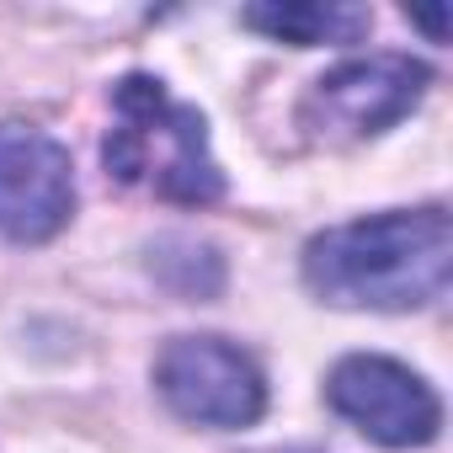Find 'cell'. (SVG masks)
<instances>
[{"instance_id":"4","label":"cell","mask_w":453,"mask_h":453,"mask_svg":"<svg viewBox=\"0 0 453 453\" xmlns=\"http://www.w3.org/2000/svg\"><path fill=\"white\" fill-rule=\"evenodd\" d=\"M326 400L336 416H347L357 432H368L384 448H421L442 426V405L421 373H411L395 357L352 352L331 368Z\"/></svg>"},{"instance_id":"3","label":"cell","mask_w":453,"mask_h":453,"mask_svg":"<svg viewBox=\"0 0 453 453\" xmlns=\"http://www.w3.org/2000/svg\"><path fill=\"white\" fill-rule=\"evenodd\" d=\"M155 384L165 405L197 426H251L267 411L262 368L224 336H176L155 357Z\"/></svg>"},{"instance_id":"1","label":"cell","mask_w":453,"mask_h":453,"mask_svg":"<svg viewBox=\"0 0 453 453\" xmlns=\"http://www.w3.org/2000/svg\"><path fill=\"white\" fill-rule=\"evenodd\" d=\"M453 224L442 208H400L315 235L304 283L342 310H421L448 294Z\"/></svg>"},{"instance_id":"2","label":"cell","mask_w":453,"mask_h":453,"mask_svg":"<svg viewBox=\"0 0 453 453\" xmlns=\"http://www.w3.org/2000/svg\"><path fill=\"white\" fill-rule=\"evenodd\" d=\"M107 176L165 203L203 208L224 192V176L208 155V123L197 107L176 102L160 81L128 75L112 91V128H107Z\"/></svg>"},{"instance_id":"7","label":"cell","mask_w":453,"mask_h":453,"mask_svg":"<svg viewBox=\"0 0 453 453\" xmlns=\"http://www.w3.org/2000/svg\"><path fill=\"white\" fill-rule=\"evenodd\" d=\"M241 22L267 33V38H283L294 49H310V43H352L368 27V12H352V6H251Z\"/></svg>"},{"instance_id":"6","label":"cell","mask_w":453,"mask_h":453,"mask_svg":"<svg viewBox=\"0 0 453 453\" xmlns=\"http://www.w3.org/2000/svg\"><path fill=\"white\" fill-rule=\"evenodd\" d=\"M426 65L405 54H368L320 75L304 96V123L320 139H373L426 96Z\"/></svg>"},{"instance_id":"5","label":"cell","mask_w":453,"mask_h":453,"mask_svg":"<svg viewBox=\"0 0 453 453\" xmlns=\"http://www.w3.org/2000/svg\"><path fill=\"white\" fill-rule=\"evenodd\" d=\"M75 213V165L59 139L0 123V235L17 246L54 241Z\"/></svg>"},{"instance_id":"8","label":"cell","mask_w":453,"mask_h":453,"mask_svg":"<svg viewBox=\"0 0 453 453\" xmlns=\"http://www.w3.org/2000/svg\"><path fill=\"white\" fill-rule=\"evenodd\" d=\"M416 22H421V27L442 43V27H448V17H442V12H416Z\"/></svg>"}]
</instances>
